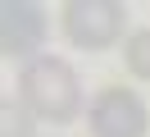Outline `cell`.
<instances>
[{
  "instance_id": "3",
  "label": "cell",
  "mask_w": 150,
  "mask_h": 137,
  "mask_svg": "<svg viewBox=\"0 0 150 137\" xmlns=\"http://www.w3.org/2000/svg\"><path fill=\"white\" fill-rule=\"evenodd\" d=\"M86 128H91V137H146L150 110H146V100L132 87L109 82V87H100L91 96V105H86Z\"/></svg>"
},
{
  "instance_id": "6",
  "label": "cell",
  "mask_w": 150,
  "mask_h": 137,
  "mask_svg": "<svg viewBox=\"0 0 150 137\" xmlns=\"http://www.w3.org/2000/svg\"><path fill=\"white\" fill-rule=\"evenodd\" d=\"M41 119L23 100H0V137H37Z\"/></svg>"
},
{
  "instance_id": "2",
  "label": "cell",
  "mask_w": 150,
  "mask_h": 137,
  "mask_svg": "<svg viewBox=\"0 0 150 137\" xmlns=\"http://www.w3.org/2000/svg\"><path fill=\"white\" fill-rule=\"evenodd\" d=\"M59 27L77 50H109L127 41V5L123 0H64Z\"/></svg>"
},
{
  "instance_id": "4",
  "label": "cell",
  "mask_w": 150,
  "mask_h": 137,
  "mask_svg": "<svg viewBox=\"0 0 150 137\" xmlns=\"http://www.w3.org/2000/svg\"><path fill=\"white\" fill-rule=\"evenodd\" d=\"M50 18L41 0H5L0 5V55L5 60H41V46H46Z\"/></svg>"
},
{
  "instance_id": "1",
  "label": "cell",
  "mask_w": 150,
  "mask_h": 137,
  "mask_svg": "<svg viewBox=\"0 0 150 137\" xmlns=\"http://www.w3.org/2000/svg\"><path fill=\"white\" fill-rule=\"evenodd\" d=\"M18 100L41 123H73L82 114V78L68 60L41 55L18 69Z\"/></svg>"
},
{
  "instance_id": "5",
  "label": "cell",
  "mask_w": 150,
  "mask_h": 137,
  "mask_svg": "<svg viewBox=\"0 0 150 137\" xmlns=\"http://www.w3.org/2000/svg\"><path fill=\"white\" fill-rule=\"evenodd\" d=\"M123 69L132 73V78H141V82H150V27H137V32L123 41Z\"/></svg>"
}]
</instances>
